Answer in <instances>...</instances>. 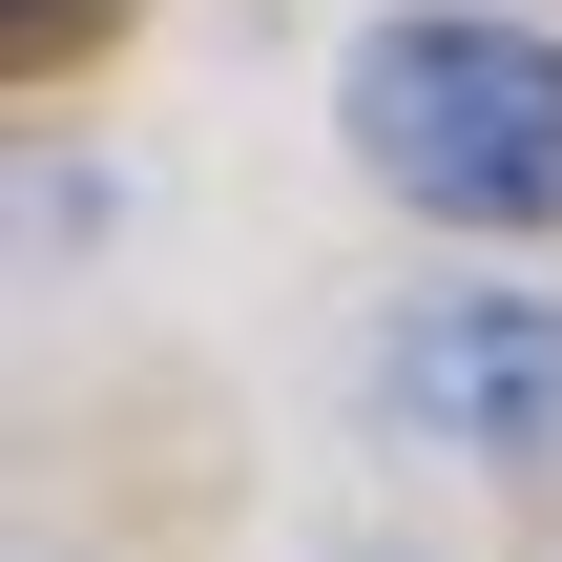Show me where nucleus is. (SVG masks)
<instances>
[{"instance_id": "nucleus-1", "label": "nucleus", "mask_w": 562, "mask_h": 562, "mask_svg": "<svg viewBox=\"0 0 562 562\" xmlns=\"http://www.w3.org/2000/svg\"><path fill=\"white\" fill-rule=\"evenodd\" d=\"M334 125L417 229H501V250L562 229V21L542 0H375L334 63Z\"/></svg>"}, {"instance_id": "nucleus-2", "label": "nucleus", "mask_w": 562, "mask_h": 562, "mask_svg": "<svg viewBox=\"0 0 562 562\" xmlns=\"http://www.w3.org/2000/svg\"><path fill=\"white\" fill-rule=\"evenodd\" d=\"M375 438L480 459V480L562 459V292H417L375 334Z\"/></svg>"}, {"instance_id": "nucleus-3", "label": "nucleus", "mask_w": 562, "mask_h": 562, "mask_svg": "<svg viewBox=\"0 0 562 562\" xmlns=\"http://www.w3.org/2000/svg\"><path fill=\"white\" fill-rule=\"evenodd\" d=\"M83 21H104V0H0V42H83Z\"/></svg>"}]
</instances>
